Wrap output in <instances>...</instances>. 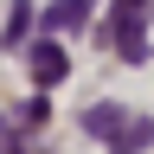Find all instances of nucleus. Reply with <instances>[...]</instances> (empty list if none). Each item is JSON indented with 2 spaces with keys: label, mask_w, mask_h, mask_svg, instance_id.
I'll use <instances>...</instances> for the list:
<instances>
[{
  "label": "nucleus",
  "mask_w": 154,
  "mask_h": 154,
  "mask_svg": "<svg viewBox=\"0 0 154 154\" xmlns=\"http://www.w3.org/2000/svg\"><path fill=\"white\" fill-rule=\"evenodd\" d=\"M26 71H32L38 90H51V84L71 77V51L58 45V38H32V45H26Z\"/></svg>",
  "instance_id": "1"
},
{
  "label": "nucleus",
  "mask_w": 154,
  "mask_h": 154,
  "mask_svg": "<svg viewBox=\"0 0 154 154\" xmlns=\"http://www.w3.org/2000/svg\"><path fill=\"white\" fill-rule=\"evenodd\" d=\"M90 7H96V0H51V7L38 13V26H45V38H58V32H77V26L90 19Z\"/></svg>",
  "instance_id": "2"
},
{
  "label": "nucleus",
  "mask_w": 154,
  "mask_h": 154,
  "mask_svg": "<svg viewBox=\"0 0 154 154\" xmlns=\"http://www.w3.org/2000/svg\"><path fill=\"white\" fill-rule=\"evenodd\" d=\"M148 148H154V116H128L109 135V154H148Z\"/></svg>",
  "instance_id": "3"
},
{
  "label": "nucleus",
  "mask_w": 154,
  "mask_h": 154,
  "mask_svg": "<svg viewBox=\"0 0 154 154\" xmlns=\"http://www.w3.org/2000/svg\"><path fill=\"white\" fill-rule=\"evenodd\" d=\"M122 122H128V109H122V103H90L84 116H77V128H84V135H103V141H109Z\"/></svg>",
  "instance_id": "4"
},
{
  "label": "nucleus",
  "mask_w": 154,
  "mask_h": 154,
  "mask_svg": "<svg viewBox=\"0 0 154 154\" xmlns=\"http://www.w3.org/2000/svg\"><path fill=\"white\" fill-rule=\"evenodd\" d=\"M38 26V13L26 7V0H13V13H7V32H0V45H7V51H19V45H26V32Z\"/></svg>",
  "instance_id": "5"
},
{
  "label": "nucleus",
  "mask_w": 154,
  "mask_h": 154,
  "mask_svg": "<svg viewBox=\"0 0 154 154\" xmlns=\"http://www.w3.org/2000/svg\"><path fill=\"white\" fill-rule=\"evenodd\" d=\"M141 7H148V0H116V26H109V32H122V26H135V19H141Z\"/></svg>",
  "instance_id": "6"
}]
</instances>
